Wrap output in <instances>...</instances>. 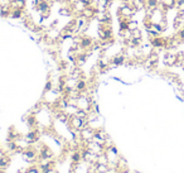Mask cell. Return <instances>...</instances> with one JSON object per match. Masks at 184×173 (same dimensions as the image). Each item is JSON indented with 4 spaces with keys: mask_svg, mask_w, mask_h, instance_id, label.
<instances>
[{
    "mask_svg": "<svg viewBox=\"0 0 184 173\" xmlns=\"http://www.w3.org/2000/svg\"><path fill=\"white\" fill-rule=\"evenodd\" d=\"M80 14L83 17V18H86L87 20H90V19H92L95 15H96V10H95V6L94 5H91V6H85L82 10H81V13Z\"/></svg>",
    "mask_w": 184,
    "mask_h": 173,
    "instance_id": "cell-7",
    "label": "cell"
},
{
    "mask_svg": "<svg viewBox=\"0 0 184 173\" xmlns=\"http://www.w3.org/2000/svg\"><path fill=\"white\" fill-rule=\"evenodd\" d=\"M131 35H133V38H141V32L140 29H135V31H131Z\"/></svg>",
    "mask_w": 184,
    "mask_h": 173,
    "instance_id": "cell-19",
    "label": "cell"
},
{
    "mask_svg": "<svg viewBox=\"0 0 184 173\" xmlns=\"http://www.w3.org/2000/svg\"><path fill=\"white\" fill-rule=\"evenodd\" d=\"M135 29H138V22H135V20H129V31H135Z\"/></svg>",
    "mask_w": 184,
    "mask_h": 173,
    "instance_id": "cell-17",
    "label": "cell"
},
{
    "mask_svg": "<svg viewBox=\"0 0 184 173\" xmlns=\"http://www.w3.org/2000/svg\"><path fill=\"white\" fill-rule=\"evenodd\" d=\"M88 2H91V3H94V0H88Z\"/></svg>",
    "mask_w": 184,
    "mask_h": 173,
    "instance_id": "cell-21",
    "label": "cell"
},
{
    "mask_svg": "<svg viewBox=\"0 0 184 173\" xmlns=\"http://www.w3.org/2000/svg\"><path fill=\"white\" fill-rule=\"evenodd\" d=\"M125 60H126V57L124 55H116L111 58V64L114 66V67H116V66H121V64L125 63Z\"/></svg>",
    "mask_w": 184,
    "mask_h": 173,
    "instance_id": "cell-10",
    "label": "cell"
},
{
    "mask_svg": "<svg viewBox=\"0 0 184 173\" xmlns=\"http://www.w3.org/2000/svg\"><path fill=\"white\" fill-rule=\"evenodd\" d=\"M35 6H37L38 11L41 13L43 17H47L49 14V11H50V3L48 2V0H41L39 3H37Z\"/></svg>",
    "mask_w": 184,
    "mask_h": 173,
    "instance_id": "cell-4",
    "label": "cell"
},
{
    "mask_svg": "<svg viewBox=\"0 0 184 173\" xmlns=\"http://www.w3.org/2000/svg\"><path fill=\"white\" fill-rule=\"evenodd\" d=\"M50 90H53V82H52V81H47V84L44 86V92L50 91Z\"/></svg>",
    "mask_w": 184,
    "mask_h": 173,
    "instance_id": "cell-20",
    "label": "cell"
},
{
    "mask_svg": "<svg viewBox=\"0 0 184 173\" xmlns=\"http://www.w3.org/2000/svg\"><path fill=\"white\" fill-rule=\"evenodd\" d=\"M80 48L82 49V51H88V49H91L92 48V46H94V39H92L91 37H88V35H82V38H81V42H80Z\"/></svg>",
    "mask_w": 184,
    "mask_h": 173,
    "instance_id": "cell-5",
    "label": "cell"
},
{
    "mask_svg": "<svg viewBox=\"0 0 184 173\" xmlns=\"http://www.w3.org/2000/svg\"><path fill=\"white\" fill-rule=\"evenodd\" d=\"M23 17H24V9H20V8L13 9L10 13V18L13 19H22Z\"/></svg>",
    "mask_w": 184,
    "mask_h": 173,
    "instance_id": "cell-12",
    "label": "cell"
},
{
    "mask_svg": "<svg viewBox=\"0 0 184 173\" xmlns=\"http://www.w3.org/2000/svg\"><path fill=\"white\" fill-rule=\"evenodd\" d=\"M37 123H38V120H37L35 115L30 114V115L27 117V124H28V126H29V128H32V129H33V128H35Z\"/></svg>",
    "mask_w": 184,
    "mask_h": 173,
    "instance_id": "cell-16",
    "label": "cell"
},
{
    "mask_svg": "<svg viewBox=\"0 0 184 173\" xmlns=\"http://www.w3.org/2000/svg\"><path fill=\"white\" fill-rule=\"evenodd\" d=\"M71 161H72V163H74V164H80V162H82V154H81V152H80V150H74V152L72 153Z\"/></svg>",
    "mask_w": 184,
    "mask_h": 173,
    "instance_id": "cell-14",
    "label": "cell"
},
{
    "mask_svg": "<svg viewBox=\"0 0 184 173\" xmlns=\"http://www.w3.org/2000/svg\"><path fill=\"white\" fill-rule=\"evenodd\" d=\"M68 128H71L72 130H81L87 125V120L85 119H81L76 115H71L68 119V123H67Z\"/></svg>",
    "mask_w": 184,
    "mask_h": 173,
    "instance_id": "cell-1",
    "label": "cell"
},
{
    "mask_svg": "<svg viewBox=\"0 0 184 173\" xmlns=\"http://www.w3.org/2000/svg\"><path fill=\"white\" fill-rule=\"evenodd\" d=\"M54 157L53 152H52L49 149V147H47V145H42L41 149H39V158L41 159H48V161H52Z\"/></svg>",
    "mask_w": 184,
    "mask_h": 173,
    "instance_id": "cell-6",
    "label": "cell"
},
{
    "mask_svg": "<svg viewBox=\"0 0 184 173\" xmlns=\"http://www.w3.org/2000/svg\"><path fill=\"white\" fill-rule=\"evenodd\" d=\"M9 163H10V158L6 155V154H4V155H2L0 157V168H6L8 166H9Z\"/></svg>",
    "mask_w": 184,
    "mask_h": 173,
    "instance_id": "cell-15",
    "label": "cell"
},
{
    "mask_svg": "<svg viewBox=\"0 0 184 173\" xmlns=\"http://www.w3.org/2000/svg\"><path fill=\"white\" fill-rule=\"evenodd\" d=\"M10 13H11V8L10 5H3V6H0V17L2 18H8L10 17Z\"/></svg>",
    "mask_w": 184,
    "mask_h": 173,
    "instance_id": "cell-13",
    "label": "cell"
},
{
    "mask_svg": "<svg viewBox=\"0 0 184 173\" xmlns=\"http://www.w3.org/2000/svg\"><path fill=\"white\" fill-rule=\"evenodd\" d=\"M59 14L61 15H71V9L70 8H62L59 10Z\"/></svg>",
    "mask_w": 184,
    "mask_h": 173,
    "instance_id": "cell-18",
    "label": "cell"
},
{
    "mask_svg": "<svg viewBox=\"0 0 184 173\" xmlns=\"http://www.w3.org/2000/svg\"><path fill=\"white\" fill-rule=\"evenodd\" d=\"M22 155H23V158L25 159V161H28V162H30V163L38 161V152H37V149H34L33 147H29V148H27L25 150H23V152H22Z\"/></svg>",
    "mask_w": 184,
    "mask_h": 173,
    "instance_id": "cell-3",
    "label": "cell"
},
{
    "mask_svg": "<svg viewBox=\"0 0 184 173\" xmlns=\"http://www.w3.org/2000/svg\"><path fill=\"white\" fill-rule=\"evenodd\" d=\"M78 92H81V94H83V92L87 90V82L85 81L83 78H80L77 80V84H76V87H74Z\"/></svg>",
    "mask_w": 184,
    "mask_h": 173,
    "instance_id": "cell-11",
    "label": "cell"
},
{
    "mask_svg": "<svg viewBox=\"0 0 184 173\" xmlns=\"http://www.w3.org/2000/svg\"><path fill=\"white\" fill-rule=\"evenodd\" d=\"M25 139H27V142H28L29 144H34V143H37V142L39 140V131L35 130V129L30 130L28 134L25 135Z\"/></svg>",
    "mask_w": 184,
    "mask_h": 173,
    "instance_id": "cell-9",
    "label": "cell"
},
{
    "mask_svg": "<svg viewBox=\"0 0 184 173\" xmlns=\"http://www.w3.org/2000/svg\"><path fill=\"white\" fill-rule=\"evenodd\" d=\"M87 19L86 18H83L82 15L81 17H78L77 19H74V24H76V27H77V31H78V33H83V31L86 29V27H87Z\"/></svg>",
    "mask_w": 184,
    "mask_h": 173,
    "instance_id": "cell-8",
    "label": "cell"
},
{
    "mask_svg": "<svg viewBox=\"0 0 184 173\" xmlns=\"http://www.w3.org/2000/svg\"><path fill=\"white\" fill-rule=\"evenodd\" d=\"M136 13V9L131 5V4H126V3H124L121 6H120V9H119V11H117V14H119V17H121V18H126V19H131V17H133L134 14Z\"/></svg>",
    "mask_w": 184,
    "mask_h": 173,
    "instance_id": "cell-2",
    "label": "cell"
}]
</instances>
